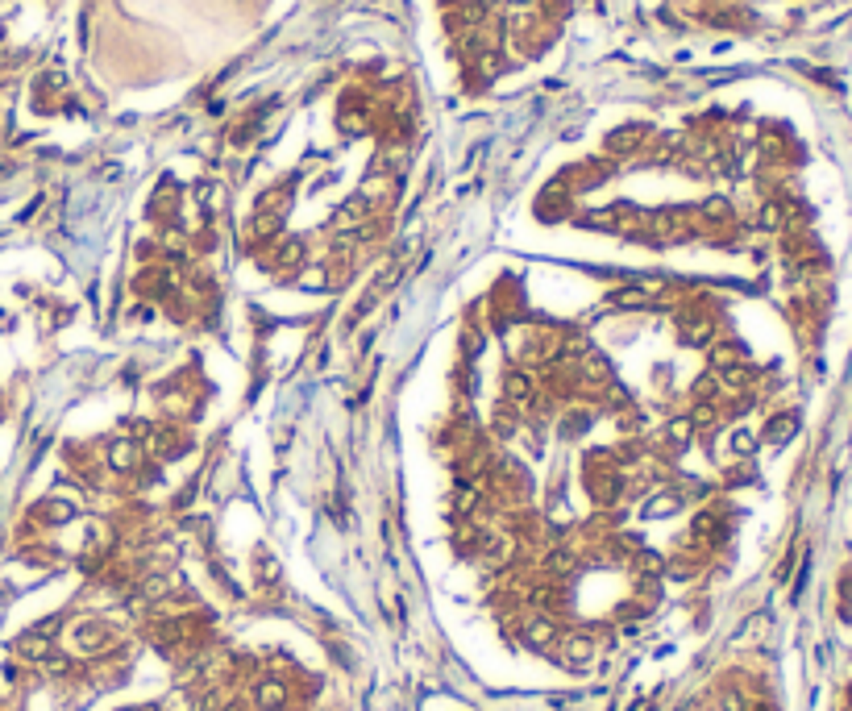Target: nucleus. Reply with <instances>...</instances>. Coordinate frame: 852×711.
Returning a JSON list of instances; mask_svg holds the SVG:
<instances>
[{
  "instance_id": "nucleus-3",
  "label": "nucleus",
  "mask_w": 852,
  "mask_h": 711,
  "mask_svg": "<svg viewBox=\"0 0 852 711\" xmlns=\"http://www.w3.org/2000/svg\"><path fill=\"white\" fill-rule=\"evenodd\" d=\"M524 645L536 649V653L553 649V645H557V620H553V616H532V620H524Z\"/></svg>"
},
{
  "instance_id": "nucleus-2",
  "label": "nucleus",
  "mask_w": 852,
  "mask_h": 711,
  "mask_svg": "<svg viewBox=\"0 0 852 711\" xmlns=\"http://www.w3.org/2000/svg\"><path fill=\"white\" fill-rule=\"evenodd\" d=\"M557 662H561L565 670H586V666L595 662V641H590L586 633L565 637V641L557 645Z\"/></svg>"
},
{
  "instance_id": "nucleus-12",
  "label": "nucleus",
  "mask_w": 852,
  "mask_h": 711,
  "mask_svg": "<svg viewBox=\"0 0 852 711\" xmlns=\"http://www.w3.org/2000/svg\"><path fill=\"white\" fill-rule=\"evenodd\" d=\"M794 429H799L794 416H774V420L765 425V441H769V445H786V441L794 437Z\"/></svg>"
},
{
  "instance_id": "nucleus-4",
  "label": "nucleus",
  "mask_w": 852,
  "mask_h": 711,
  "mask_svg": "<svg viewBox=\"0 0 852 711\" xmlns=\"http://www.w3.org/2000/svg\"><path fill=\"white\" fill-rule=\"evenodd\" d=\"M108 466H112L117 474H133V470L142 466V445H137L133 437H117V441L108 445Z\"/></svg>"
},
{
  "instance_id": "nucleus-5",
  "label": "nucleus",
  "mask_w": 852,
  "mask_h": 711,
  "mask_svg": "<svg viewBox=\"0 0 852 711\" xmlns=\"http://www.w3.org/2000/svg\"><path fill=\"white\" fill-rule=\"evenodd\" d=\"M254 708L258 711H287V687H283V678H258V683H254Z\"/></svg>"
},
{
  "instance_id": "nucleus-13",
  "label": "nucleus",
  "mask_w": 852,
  "mask_h": 711,
  "mask_svg": "<svg viewBox=\"0 0 852 711\" xmlns=\"http://www.w3.org/2000/svg\"><path fill=\"white\" fill-rule=\"evenodd\" d=\"M254 579H258V587H275L279 583V562L271 554H258L254 558Z\"/></svg>"
},
{
  "instance_id": "nucleus-16",
  "label": "nucleus",
  "mask_w": 852,
  "mask_h": 711,
  "mask_svg": "<svg viewBox=\"0 0 852 711\" xmlns=\"http://www.w3.org/2000/svg\"><path fill=\"white\" fill-rule=\"evenodd\" d=\"M221 711H246V708H241V703H225Z\"/></svg>"
},
{
  "instance_id": "nucleus-6",
  "label": "nucleus",
  "mask_w": 852,
  "mask_h": 711,
  "mask_svg": "<svg viewBox=\"0 0 852 711\" xmlns=\"http://www.w3.org/2000/svg\"><path fill=\"white\" fill-rule=\"evenodd\" d=\"M150 445H154V454L158 458H179L187 445H191V433H183V429H154V437H150Z\"/></svg>"
},
{
  "instance_id": "nucleus-15",
  "label": "nucleus",
  "mask_w": 852,
  "mask_h": 711,
  "mask_svg": "<svg viewBox=\"0 0 852 711\" xmlns=\"http://www.w3.org/2000/svg\"><path fill=\"white\" fill-rule=\"evenodd\" d=\"M461 350H466V358H474V354L482 350V333H478V329H466V333H461Z\"/></svg>"
},
{
  "instance_id": "nucleus-8",
  "label": "nucleus",
  "mask_w": 852,
  "mask_h": 711,
  "mask_svg": "<svg viewBox=\"0 0 852 711\" xmlns=\"http://www.w3.org/2000/svg\"><path fill=\"white\" fill-rule=\"evenodd\" d=\"M50 641H54V637H42L37 628H29V633L17 641V653H21L25 662H50V653H54Z\"/></svg>"
},
{
  "instance_id": "nucleus-9",
  "label": "nucleus",
  "mask_w": 852,
  "mask_h": 711,
  "mask_svg": "<svg viewBox=\"0 0 852 711\" xmlns=\"http://www.w3.org/2000/svg\"><path fill=\"white\" fill-rule=\"evenodd\" d=\"M678 508H682V491L665 487V491H653V495H649V504H645V516H649V520H661V516H674Z\"/></svg>"
},
{
  "instance_id": "nucleus-10",
  "label": "nucleus",
  "mask_w": 852,
  "mask_h": 711,
  "mask_svg": "<svg viewBox=\"0 0 852 711\" xmlns=\"http://www.w3.org/2000/svg\"><path fill=\"white\" fill-rule=\"evenodd\" d=\"M75 512H79L75 499H58V495H50V499L37 504V520H42V524H67Z\"/></svg>"
},
{
  "instance_id": "nucleus-1",
  "label": "nucleus",
  "mask_w": 852,
  "mask_h": 711,
  "mask_svg": "<svg viewBox=\"0 0 852 711\" xmlns=\"http://www.w3.org/2000/svg\"><path fill=\"white\" fill-rule=\"evenodd\" d=\"M75 645H79V653H108L117 645V633L104 620H79L75 624Z\"/></svg>"
},
{
  "instance_id": "nucleus-7",
  "label": "nucleus",
  "mask_w": 852,
  "mask_h": 711,
  "mask_svg": "<svg viewBox=\"0 0 852 711\" xmlns=\"http://www.w3.org/2000/svg\"><path fill=\"white\" fill-rule=\"evenodd\" d=\"M478 499H482V495H478V487H474V483H461V479H457V487H453V495H449V512H453V516H457V520L466 524V520H470V516L478 512Z\"/></svg>"
},
{
  "instance_id": "nucleus-11",
  "label": "nucleus",
  "mask_w": 852,
  "mask_h": 711,
  "mask_svg": "<svg viewBox=\"0 0 852 711\" xmlns=\"http://www.w3.org/2000/svg\"><path fill=\"white\" fill-rule=\"evenodd\" d=\"M711 362H715V370L744 366V345H740V341H719V345L711 350Z\"/></svg>"
},
{
  "instance_id": "nucleus-14",
  "label": "nucleus",
  "mask_w": 852,
  "mask_h": 711,
  "mask_svg": "<svg viewBox=\"0 0 852 711\" xmlns=\"http://www.w3.org/2000/svg\"><path fill=\"white\" fill-rule=\"evenodd\" d=\"M728 445H732V454H740V458H749V454L757 449V437H753L749 429H736V433L728 437Z\"/></svg>"
}]
</instances>
